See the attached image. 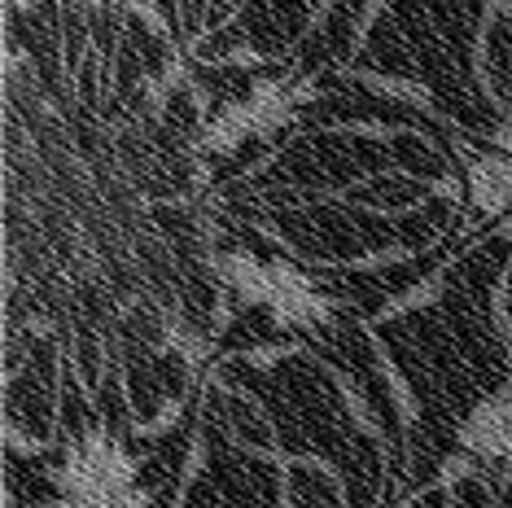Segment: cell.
I'll use <instances>...</instances> for the list:
<instances>
[{
  "label": "cell",
  "mask_w": 512,
  "mask_h": 508,
  "mask_svg": "<svg viewBox=\"0 0 512 508\" xmlns=\"http://www.w3.org/2000/svg\"><path fill=\"white\" fill-rule=\"evenodd\" d=\"M250 0H202V14H197V31L202 36H219L224 27H232L241 14H246Z\"/></svg>",
  "instance_id": "cell-5"
},
{
  "label": "cell",
  "mask_w": 512,
  "mask_h": 508,
  "mask_svg": "<svg viewBox=\"0 0 512 508\" xmlns=\"http://www.w3.org/2000/svg\"><path fill=\"white\" fill-rule=\"evenodd\" d=\"M219 421H224V434L241 452H250V456L276 452V421L263 408V399H254L250 390H241V386L219 390Z\"/></svg>",
  "instance_id": "cell-3"
},
{
  "label": "cell",
  "mask_w": 512,
  "mask_h": 508,
  "mask_svg": "<svg viewBox=\"0 0 512 508\" xmlns=\"http://www.w3.org/2000/svg\"><path fill=\"white\" fill-rule=\"evenodd\" d=\"M473 75L482 97L512 119V0H486L473 40Z\"/></svg>",
  "instance_id": "cell-1"
},
{
  "label": "cell",
  "mask_w": 512,
  "mask_h": 508,
  "mask_svg": "<svg viewBox=\"0 0 512 508\" xmlns=\"http://www.w3.org/2000/svg\"><path fill=\"white\" fill-rule=\"evenodd\" d=\"M434 193H438V184L416 180V176H407V171L390 167V171H381V176L351 180L342 189V198L351 206H359V211H368V215L399 219V215H412V211H421V206H429Z\"/></svg>",
  "instance_id": "cell-2"
},
{
  "label": "cell",
  "mask_w": 512,
  "mask_h": 508,
  "mask_svg": "<svg viewBox=\"0 0 512 508\" xmlns=\"http://www.w3.org/2000/svg\"><path fill=\"white\" fill-rule=\"evenodd\" d=\"M495 307H499V325H504L508 346H512V263H508L504 281H499V298H495Z\"/></svg>",
  "instance_id": "cell-6"
},
{
  "label": "cell",
  "mask_w": 512,
  "mask_h": 508,
  "mask_svg": "<svg viewBox=\"0 0 512 508\" xmlns=\"http://www.w3.org/2000/svg\"><path fill=\"white\" fill-rule=\"evenodd\" d=\"M390 167H399L416 180H429V184H442L451 176L447 154H442L429 136L412 132V127H399V132L390 136Z\"/></svg>",
  "instance_id": "cell-4"
}]
</instances>
